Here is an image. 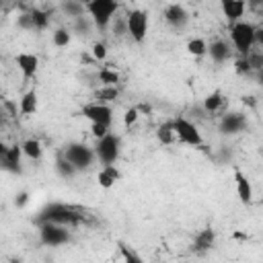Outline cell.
Here are the masks:
<instances>
[{"label":"cell","instance_id":"1","mask_svg":"<svg viewBox=\"0 0 263 263\" xmlns=\"http://www.w3.org/2000/svg\"><path fill=\"white\" fill-rule=\"evenodd\" d=\"M88 218H86V214H82L78 208H72V205H64V203H49V205H45L41 212H39V216L35 218V222L41 226V224H47V222H51V224H84Z\"/></svg>","mask_w":263,"mask_h":263},{"label":"cell","instance_id":"41","mask_svg":"<svg viewBox=\"0 0 263 263\" xmlns=\"http://www.w3.org/2000/svg\"><path fill=\"white\" fill-rule=\"evenodd\" d=\"M261 84H263V72H261Z\"/></svg>","mask_w":263,"mask_h":263},{"label":"cell","instance_id":"24","mask_svg":"<svg viewBox=\"0 0 263 263\" xmlns=\"http://www.w3.org/2000/svg\"><path fill=\"white\" fill-rule=\"evenodd\" d=\"M156 136H158V140H160L162 144H171V142L175 140V127H173V121H166L164 125H160L158 132H156Z\"/></svg>","mask_w":263,"mask_h":263},{"label":"cell","instance_id":"9","mask_svg":"<svg viewBox=\"0 0 263 263\" xmlns=\"http://www.w3.org/2000/svg\"><path fill=\"white\" fill-rule=\"evenodd\" d=\"M218 129L224 134V136H234V134H240L247 129V117L245 113H226L220 123H218Z\"/></svg>","mask_w":263,"mask_h":263},{"label":"cell","instance_id":"30","mask_svg":"<svg viewBox=\"0 0 263 263\" xmlns=\"http://www.w3.org/2000/svg\"><path fill=\"white\" fill-rule=\"evenodd\" d=\"M119 247H121V255H123L125 263H144V261L140 259V255H138L136 251H132L127 245H119Z\"/></svg>","mask_w":263,"mask_h":263},{"label":"cell","instance_id":"7","mask_svg":"<svg viewBox=\"0 0 263 263\" xmlns=\"http://www.w3.org/2000/svg\"><path fill=\"white\" fill-rule=\"evenodd\" d=\"M173 127H175V136H177L183 144H189V146H201V144H203V140H201V136H199V132H197V127H195L193 123H189L187 119H183V117L173 119Z\"/></svg>","mask_w":263,"mask_h":263},{"label":"cell","instance_id":"5","mask_svg":"<svg viewBox=\"0 0 263 263\" xmlns=\"http://www.w3.org/2000/svg\"><path fill=\"white\" fill-rule=\"evenodd\" d=\"M119 146H121V138L119 136L107 134L105 138H101L99 144H97V156H99V160L105 166L113 164L117 160V156H119Z\"/></svg>","mask_w":263,"mask_h":263},{"label":"cell","instance_id":"3","mask_svg":"<svg viewBox=\"0 0 263 263\" xmlns=\"http://www.w3.org/2000/svg\"><path fill=\"white\" fill-rule=\"evenodd\" d=\"M117 2L115 0H92V2H88L86 4V10L90 12V16H92V23L103 31V29H107V25H109V21L113 18V14L117 12Z\"/></svg>","mask_w":263,"mask_h":263},{"label":"cell","instance_id":"38","mask_svg":"<svg viewBox=\"0 0 263 263\" xmlns=\"http://www.w3.org/2000/svg\"><path fill=\"white\" fill-rule=\"evenodd\" d=\"M92 136H97L99 140L107 136V125H101V123H92Z\"/></svg>","mask_w":263,"mask_h":263},{"label":"cell","instance_id":"11","mask_svg":"<svg viewBox=\"0 0 263 263\" xmlns=\"http://www.w3.org/2000/svg\"><path fill=\"white\" fill-rule=\"evenodd\" d=\"M82 115L88 117L92 123H101V125H107V127L111 123V109L107 105H101V103H92V105L82 107Z\"/></svg>","mask_w":263,"mask_h":263},{"label":"cell","instance_id":"4","mask_svg":"<svg viewBox=\"0 0 263 263\" xmlns=\"http://www.w3.org/2000/svg\"><path fill=\"white\" fill-rule=\"evenodd\" d=\"M66 156V160L76 168V171H82V168H88L95 160V152L84 146V144H68L66 150L62 152Z\"/></svg>","mask_w":263,"mask_h":263},{"label":"cell","instance_id":"20","mask_svg":"<svg viewBox=\"0 0 263 263\" xmlns=\"http://www.w3.org/2000/svg\"><path fill=\"white\" fill-rule=\"evenodd\" d=\"M35 109H37V92H35V90H29V92L21 99V113H23V115H31Z\"/></svg>","mask_w":263,"mask_h":263},{"label":"cell","instance_id":"2","mask_svg":"<svg viewBox=\"0 0 263 263\" xmlns=\"http://www.w3.org/2000/svg\"><path fill=\"white\" fill-rule=\"evenodd\" d=\"M230 39H232L236 51L247 58L253 43L257 41V29L251 23H234L230 27Z\"/></svg>","mask_w":263,"mask_h":263},{"label":"cell","instance_id":"35","mask_svg":"<svg viewBox=\"0 0 263 263\" xmlns=\"http://www.w3.org/2000/svg\"><path fill=\"white\" fill-rule=\"evenodd\" d=\"M138 119V109L136 107H132V109H127L125 111V117H123V121H125V127H132V123Z\"/></svg>","mask_w":263,"mask_h":263},{"label":"cell","instance_id":"39","mask_svg":"<svg viewBox=\"0 0 263 263\" xmlns=\"http://www.w3.org/2000/svg\"><path fill=\"white\" fill-rule=\"evenodd\" d=\"M27 199H29V193H27V191H21V193L16 195V199H14V205H16V208H23V205L27 203Z\"/></svg>","mask_w":263,"mask_h":263},{"label":"cell","instance_id":"31","mask_svg":"<svg viewBox=\"0 0 263 263\" xmlns=\"http://www.w3.org/2000/svg\"><path fill=\"white\" fill-rule=\"evenodd\" d=\"M16 25L21 27V29H35V18H33V14H31V10L29 12H25V14H21L18 18H16Z\"/></svg>","mask_w":263,"mask_h":263},{"label":"cell","instance_id":"10","mask_svg":"<svg viewBox=\"0 0 263 263\" xmlns=\"http://www.w3.org/2000/svg\"><path fill=\"white\" fill-rule=\"evenodd\" d=\"M21 152H23V146H12V148H6V146H0V160H2V166L10 173H21Z\"/></svg>","mask_w":263,"mask_h":263},{"label":"cell","instance_id":"12","mask_svg":"<svg viewBox=\"0 0 263 263\" xmlns=\"http://www.w3.org/2000/svg\"><path fill=\"white\" fill-rule=\"evenodd\" d=\"M164 18L166 23L173 27V29H183L189 21V12L185 10V6L181 4H171L166 10H164Z\"/></svg>","mask_w":263,"mask_h":263},{"label":"cell","instance_id":"15","mask_svg":"<svg viewBox=\"0 0 263 263\" xmlns=\"http://www.w3.org/2000/svg\"><path fill=\"white\" fill-rule=\"evenodd\" d=\"M234 181H236V193H238V199H240L242 203H251V201H253V189H251L249 179L240 173V168H234Z\"/></svg>","mask_w":263,"mask_h":263},{"label":"cell","instance_id":"40","mask_svg":"<svg viewBox=\"0 0 263 263\" xmlns=\"http://www.w3.org/2000/svg\"><path fill=\"white\" fill-rule=\"evenodd\" d=\"M257 41H259V43H261V47H263V29H259V31H257Z\"/></svg>","mask_w":263,"mask_h":263},{"label":"cell","instance_id":"33","mask_svg":"<svg viewBox=\"0 0 263 263\" xmlns=\"http://www.w3.org/2000/svg\"><path fill=\"white\" fill-rule=\"evenodd\" d=\"M247 60H249L251 68H255V70H261V72H263V53H255V51H249Z\"/></svg>","mask_w":263,"mask_h":263},{"label":"cell","instance_id":"13","mask_svg":"<svg viewBox=\"0 0 263 263\" xmlns=\"http://www.w3.org/2000/svg\"><path fill=\"white\" fill-rule=\"evenodd\" d=\"M214 240H216L214 230L210 226H205L201 232H197V236H195V240L191 245V251L193 253H205V251H210L214 247Z\"/></svg>","mask_w":263,"mask_h":263},{"label":"cell","instance_id":"21","mask_svg":"<svg viewBox=\"0 0 263 263\" xmlns=\"http://www.w3.org/2000/svg\"><path fill=\"white\" fill-rule=\"evenodd\" d=\"M55 171H58V175L64 177V179H70V177L76 173V168L66 160L64 154H58V158H55Z\"/></svg>","mask_w":263,"mask_h":263},{"label":"cell","instance_id":"8","mask_svg":"<svg viewBox=\"0 0 263 263\" xmlns=\"http://www.w3.org/2000/svg\"><path fill=\"white\" fill-rule=\"evenodd\" d=\"M127 16V33L132 35L134 41L142 43L144 37H146V31H148V16L144 10H132L125 14Z\"/></svg>","mask_w":263,"mask_h":263},{"label":"cell","instance_id":"14","mask_svg":"<svg viewBox=\"0 0 263 263\" xmlns=\"http://www.w3.org/2000/svg\"><path fill=\"white\" fill-rule=\"evenodd\" d=\"M37 64H39V60H37V55H33V53H18V55H16V66L21 68L25 80H29V78L35 76Z\"/></svg>","mask_w":263,"mask_h":263},{"label":"cell","instance_id":"23","mask_svg":"<svg viewBox=\"0 0 263 263\" xmlns=\"http://www.w3.org/2000/svg\"><path fill=\"white\" fill-rule=\"evenodd\" d=\"M23 154L29 156L31 160H37L41 156V144L37 140H27L23 142Z\"/></svg>","mask_w":263,"mask_h":263},{"label":"cell","instance_id":"34","mask_svg":"<svg viewBox=\"0 0 263 263\" xmlns=\"http://www.w3.org/2000/svg\"><path fill=\"white\" fill-rule=\"evenodd\" d=\"M74 27H76V31H80V35H88V33H90V23H88L86 16L76 18V21H74Z\"/></svg>","mask_w":263,"mask_h":263},{"label":"cell","instance_id":"29","mask_svg":"<svg viewBox=\"0 0 263 263\" xmlns=\"http://www.w3.org/2000/svg\"><path fill=\"white\" fill-rule=\"evenodd\" d=\"M99 80H101V82H105L107 86H111V84L119 82V74H117V72H113V70H109V68H103V70L99 72Z\"/></svg>","mask_w":263,"mask_h":263},{"label":"cell","instance_id":"37","mask_svg":"<svg viewBox=\"0 0 263 263\" xmlns=\"http://www.w3.org/2000/svg\"><path fill=\"white\" fill-rule=\"evenodd\" d=\"M236 72H238V74H247V72H251V64H249L247 58H240V60L236 62Z\"/></svg>","mask_w":263,"mask_h":263},{"label":"cell","instance_id":"36","mask_svg":"<svg viewBox=\"0 0 263 263\" xmlns=\"http://www.w3.org/2000/svg\"><path fill=\"white\" fill-rule=\"evenodd\" d=\"M92 55H95L97 60H105V55H107V47H105L103 43H95V45H92Z\"/></svg>","mask_w":263,"mask_h":263},{"label":"cell","instance_id":"22","mask_svg":"<svg viewBox=\"0 0 263 263\" xmlns=\"http://www.w3.org/2000/svg\"><path fill=\"white\" fill-rule=\"evenodd\" d=\"M62 10L68 14V16H74V18H80L86 10V4H80V2H74V0H66L62 4Z\"/></svg>","mask_w":263,"mask_h":263},{"label":"cell","instance_id":"26","mask_svg":"<svg viewBox=\"0 0 263 263\" xmlns=\"http://www.w3.org/2000/svg\"><path fill=\"white\" fill-rule=\"evenodd\" d=\"M31 14H33V18H35V29H37V31H41V29L47 27V23H49V14H47V12H43V10H39V8H31Z\"/></svg>","mask_w":263,"mask_h":263},{"label":"cell","instance_id":"25","mask_svg":"<svg viewBox=\"0 0 263 263\" xmlns=\"http://www.w3.org/2000/svg\"><path fill=\"white\" fill-rule=\"evenodd\" d=\"M117 95H119V90L115 88V86H105V88H101V90H97L95 92V99H97V103H105V101H113V99H117Z\"/></svg>","mask_w":263,"mask_h":263},{"label":"cell","instance_id":"18","mask_svg":"<svg viewBox=\"0 0 263 263\" xmlns=\"http://www.w3.org/2000/svg\"><path fill=\"white\" fill-rule=\"evenodd\" d=\"M208 51H210V55H212L214 62H224V60L230 55V47H228V43L222 41V39L212 41V45L208 47Z\"/></svg>","mask_w":263,"mask_h":263},{"label":"cell","instance_id":"19","mask_svg":"<svg viewBox=\"0 0 263 263\" xmlns=\"http://www.w3.org/2000/svg\"><path fill=\"white\" fill-rule=\"evenodd\" d=\"M222 103H224V97H222V92L214 90L212 95H208V97L203 99V109H205L208 113H216V111L222 107Z\"/></svg>","mask_w":263,"mask_h":263},{"label":"cell","instance_id":"32","mask_svg":"<svg viewBox=\"0 0 263 263\" xmlns=\"http://www.w3.org/2000/svg\"><path fill=\"white\" fill-rule=\"evenodd\" d=\"M68 43H70V33H68L66 29H58V31L53 33V45L64 47V45H68Z\"/></svg>","mask_w":263,"mask_h":263},{"label":"cell","instance_id":"16","mask_svg":"<svg viewBox=\"0 0 263 263\" xmlns=\"http://www.w3.org/2000/svg\"><path fill=\"white\" fill-rule=\"evenodd\" d=\"M245 2H240V0H222V12H224V16L232 23V21H238L240 16H242V12H245Z\"/></svg>","mask_w":263,"mask_h":263},{"label":"cell","instance_id":"28","mask_svg":"<svg viewBox=\"0 0 263 263\" xmlns=\"http://www.w3.org/2000/svg\"><path fill=\"white\" fill-rule=\"evenodd\" d=\"M127 33V16H115L113 21V37H123Z\"/></svg>","mask_w":263,"mask_h":263},{"label":"cell","instance_id":"6","mask_svg":"<svg viewBox=\"0 0 263 263\" xmlns=\"http://www.w3.org/2000/svg\"><path fill=\"white\" fill-rule=\"evenodd\" d=\"M39 236H41V242L49 245V247H58V245H64L70 240V232L66 230V226L51 224V222L39 226Z\"/></svg>","mask_w":263,"mask_h":263},{"label":"cell","instance_id":"17","mask_svg":"<svg viewBox=\"0 0 263 263\" xmlns=\"http://www.w3.org/2000/svg\"><path fill=\"white\" fill-rule=\"evenodd\" d=\"M119 171L113 166V164H109V166H103L101 171H99V185L101 187H105V189H109L111 185H115V181H119Z\"/></svg>","mask_w":263,"mask_h":263},{"label":"cell","instance_id":"27","mask_svg":"<svg viewBox=\"0 0 263 263\" xmlns=\"http://www.w3.org/2000/svg\"><path fill=\"white\" fill-rule=\"evenodd\" d=\"M187 49H189V53L191 55H203L205 51H208V45H205V41L203 39H191L189 43H187Z\"/></svg>","mask_w":263,"mask_h":263}]
</instances>
